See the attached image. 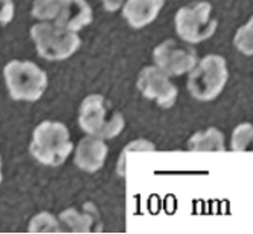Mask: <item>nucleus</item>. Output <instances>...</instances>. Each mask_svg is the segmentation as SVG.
I'll use <instances>...</instances> for the list:
<instances>
[{
    "label": "nucleus",
    "instance_id": "nucleus-1",
    "mask_svg": "<svg viewBox=\"0 0 253 234\" xmlns=\"http://www.w3.org/2000/svg\"><path fill=\"white\" fill-rule=\"evenodd\" d=\"M74 145L67 127L60 121H42L33 132L31 154L48 166H60L71 154Z\"/></svg>",
    "mask_w": 253,
    "mask_h": 234
},
{
    "label": "nucleus",
    "instance_id": "nucleus-2",
    "mask_svg": "<svg viewBox=\"0 0 253 234\" xmlns=\"http://www.w3.org/2000/svg\"><path fill=\"white\" fill-rule=\"evenodd\" d=\"M79 123L86 133L98 138H114L124 128V118L104 96L94 94L84 99Z\"/></svg>",
    "mask_w": 253,
    "mask_h": 234
},
{
    "label": "nucleus",
    "instance_id": "nucleus-3",
    "mask_svg": "<svg viewBox=\"0 0 253 234\" xmlns=\"http://www.w3.org/2000/svg\"><path fill=\"white\" fill-rule=\"evenodd\" d=\"M32 15L74 32L92 22L91 6L86 0H35Z\"/></svg>",
    "mask_w": 253,
    "mask_h": 234
},
{
    "label": "nucleus",
    "instance_id": "nucleus-4",
    "mask_svg": "<svg viewBox=\"0 0 253 234\" xmlns=\"http://www.w3.org/2000/svg\"><path fill=\"white\" fill-rule=\"evenodd\" d=\"M4 78L14 100L36 101L47 89V75L32 61L13 60L4 67Z\"/></svg>",
    "mask_w": 253,
    "mask_h": 234
},
{
    "label": "nucleus",
    "instance_id": "nucleus-5",
    "mask_svg": "<svg viewBox=\"0 0 253 234\" xmlns=\"http://www.w3.org/2000/svg\"><path fill=\"white\" fill-rule=\"evenodd\" d=\"M227 80L228 70L224 58L209 55L203 58L190 74L187 89L199 100H213L221 93Z\"/></svg>",
    "mask_w": 253,
    "mask_h": 234
},
{
    "label": "nucleus",
    "instance_id": "nucleus-6",
    "mask_svg": "<svg viewBox=\"0 0 253 234\" xmlns=\"http://www.w3.org/2000/svg\"><path fill=\"white\" fill-rule=\"evenodd\" d=\"M31 36L37 51L47 60H65L78 51L80 37L74 31L61 28L55 23H40L32 27Z\"/></svg>",
    "mask_w": 253,
    "mask_h": 234
},
{
    "label": "nucleus",
    "instance_id": "nucleus-7",
    "mask_svg": "<svg viewBox=\"0 0 253 234\" xmlns=\"http://www.w3.org/2000/svg\"><path fill=\"white\" fill-rule=\"evenodd\" d=\"M178 36L187 43H199L214 35L218 22L211 17V5L208 1H198L182 6L175 15Z\"/></svg>",
    "mask_w": 253,
    "mask_h": 234
},
{
    "label": "nucleus",
    "instance_id": "nucleus-8",
    "mask_svg": "<svg viewBox=\"0 0 253 234\" xmlns=\"http://www.w3.org/2000/svg\"><path fill=\"white\" fill-rule=\"evenodd\" d=\"M153 58L164 73L172 76L191 71L198 64L195 51L186 44L178 43L175 39L165 40L156 47Z\"/></svg>",
    "mask_w": 253,
    "mask_h": 234
},
{
    "label": "nucleus",
    "instance_id": "nucleus-9",
    "mask_svg": "<svg viewBox=\"0 0 253 234\" xmlns=\"http://www.w3.org/2000/svg\"><path fill=\"white\" fill-rule=\"evenodd\" d=\"M137 86L146 98L156 100L164 108L172 107L177 99V87L160 67H144L139 74Z\"/></svg>",
    "mask_w": 253,
    "mask_h": 234
},
{
    "label": "nucleus",
    "instance_id": "nucleus-10",
    "mask_svg": "<svg viewBox=\"0 0 253 234\" xmlns=\"http://www.w3.org/2000/svg\"><path fill=\"white\" fill-rule=\"evenodd\" d=\"M108 155L107 145L98 137L81 139L75 154V163L81 170L95 172L103 167Z\"/></svg>",
    "mask_w": 253,
    "mask_h": 234
},
{
    "label": "nucleus",
    "instance_id": "nucleus-11",
    "mask_svg": "<svg viewBox=\"0 0 253 234\" xmlns=\"http://www.w3.org/2000/svg\"><path fill=\"white\" fill-rule=\"evenodd\" d=\"M165 5V0H126L123 15L134 28L152 23Z\"/></svg>",
    "mask_w": 253,
    "mask_h": 234
},
{
    "label": "nucleus",
    "instance_id": "nucleus-12",
    "mask_svg": "<svg viewBox=\"0 0 253 234\" xmlns=\"http://www.w3.org/2000/svg\"><path fill=\"white\" fill-rule=\"evenodd\" d=\"M187 147L195 152H208V151L223 152L225 151L224 136L216 128H209L204 132H198L194 134L187 142Z\"/></svg>",
    "mask_w": 253,
    "mask_h": 234
},
{
    "label": "nucleus",
    "instance_id": "nucleus-13",
    "mask_svg": "<svg viewBox=\"0 0 253 234\" xmlns=\"http://www.w3.org/2000/svg\"><path fill=\"white\" fill-rule=\"evenodd\" d=\"M61 220L71 228L72 232L78 233H87L90 232V227L94 223L91 213H80L76 209H69L61 213Z\"/></svg>",
    "mask_w": 253,
    "mask_h": 234
},
{
    "label": "nucleus",
    "instance_id": "nucleus-14",
    "mask_svg": "<svg viewBox=\"0 0 253 234\" xmlns=\"http://www.w3.org/2000/svg\"><path fill=\"white\" fill-rule=\"evenodd\" d=\"M29 232L32 233H56L61 232L56 218L48 213H41L31 220Z\"/></svg>",
    "mask_w": 253,
    "mask_h": 234
},
{
    "label": "nucleus",
    "instance_id": "nucleus-15",
    "mask_svg": "<svg viewBox=\"0 0 253 234\" xmlns=\"http://www.w3.org/2000/svg\"><path fill=\"white\" fill-rule=\"evenodd\" d=\"M253 138V128L248 123L238 125L232 137V148L234 151H247Z\"/></svg>",
    "mask_w": 253,
    "mask_h": 234
},
{
    "label": "nucleus",
    "instance_id": "nucleus-16",
    "mask_svg": "<svg viewBox=\"0 0 253 234\" xmlns=\"http://www.w3.org/2000/svg\"><path fill=\"white\" fill-rule=\"evenodd\" d=\"M253 22L252 19L248 22L246 26L241 27L237 32L236 37H234V44L237 48L245 55L251 56L253 53V47H252V28H253Z\"/></svg>",
    "mask_w": 253,
    "mask_h": 234
},
{
    "label": "nucleus",
    "instance_id": "nucleus-17",
    "mask_svg": "<svg viewBox=\"0 0 253 234\" xmlns=\"http://www.w3.org/2000/svg\"><path fill=\"white\" fill-rule=\"evenodd\" d=\"M15 6L13 0H0V24L10 23L14 18Z\"/></svg>",
    "mask_w": 253,
    "mask_h": 234
},
{
    "label": "nucleus",
    "instance_id": "nucleus-18",
    "mask_svg": "<svg viewBox=\"0 0 253 234\" xmlns=\"http://www.w3.org/2000/svg\"><path fill=\"white\" fill-rule=\"evenodd\" d=\"M104 4V8L109 10V12H115V10H118L124 3H126V0H101Z\"/></svg>",
    "mask_w": 253,
    "mask_h": 234
},
{
    "label": "nucleus",
    "instance_id": "nucleus-19",
    "mask_svg": "<svg viewBox=\"0 0 253 234\" xmlns=\"http://www.w3.org/2000/svg\"><path fill=\"white\" fill-rule=\"evenodd\" d=\"M3 181V162H1V157H0V182Z\"/></svg>",
    "mask_w": 253,
    "mask_h": 234
}]
</instances>
